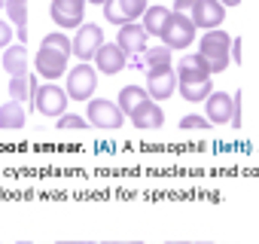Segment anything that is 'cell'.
<instances>
[{"label":"cell","instance_id":"cell-1","mask_svg":"<svg viewBox=\"0 0 259 244\" xmlns=\"http://www.w3.org/2000/svg\"><path fill=\"white\" fill-rule=\"evenodd\" d=\"M198 55L207 61L210 73H223L232 64V37L226 31H220V28L207 31L201 37V43H198Z\"/></svg>","mask_w":259,"mask_h":244},{"label":"cell","instance_id":"cell-22","mask_svg":"<svg viewBox=\"0 0 259 244\" xmlns=\"http://www.w3.org/2000/svg\"><path fill=\"white\" fill-rule=\"evenodd\" d=\"M7 13H10V22L16 25L19 43H25L28 40V0H7Z\"/></svg>","mask_w":259,"mask_h":244},{"label":"cell","instance_id":"cell-15","mask_svg":"<svg viewBox=\"0 0 259 244\" xmlns=\"http://www.w3.org/2000/svg\"><path fill=\"white\" fill-rule=\"evenodd\" d=\"M207 104V119L210 126H223V122H232V113H235V98L229 92H210V98L204 101Z\"/></svg>","mask_w":259,"mask_h":244},{"label":"cell","instance_id":"cell-12","mask_svg":"<svg viewBox=\"0 0 259 244\" xmlns=\"http://www.w3.org/2000/svg\"><path fill=\"white\" fill-rule=\"evenodd\" d=\"M177 79L180 83H204V79H210L213 73H210V67H207V61L198 55V52H192V55H183L180 61H177Z\"/></svg>","mask_w":259,"mask_h":244},{"label":"cell","instance_id":"cell-24","mask_svg":"<svg viewBox=\"0 0 259 244\" xmlns=\"http://www.w3.org/2000/svg\"><path fill=\"white\" fill-rule=\"evenodd\" d=\"M177 89H180V95H183L186 101H207L210 92H213L210 79H204V83H180V79H177Z\"/></svg>","mask_w":259,"mask_h":244},{"label":"cell","instance_id":"cell-13","mask_svg":"<svg viewBox=\"0 0 259 244\" xmlns=\"http://www.w3.org/2000/svg\"><path fill=\"white\" fill-rule=\"evenodd\" d=\"M147 92L150 98H171L177 92V73L171 67H162V70H147Z\"/></svg>","mask_w":259,"mask_h":244},{"label":"cell","instance_id":"cell-33","mask_svg":"<svg viewBox=\"0 0 259 244\" xmlns=\"http://www.w3.org/2000/svg\"><path fill=\"white\" fill-rule=\"evenodd\" d=\"M220 4H223V7H238L241 0H220Z\"/></svg>","mask_w":259,"mask_h":244},{"label":"cell","instance_id":"cell-26","mask_svg":"<svg viewBox=\"0 0 259 244\" xmlns=\"http://www.w3.org/2000/svg\"><path fill=\"white\" fill-rule=\"evenodd\" d=\"M55 126H58L61 132H64V129H70V132H79V129H85V126H89V119H85V116H76V113H61Z\"/></svg>","mask_w":259,"mask_h":244},{"label":"cell","instance_id":"cell-38","mask_svg":"<svg viewBox=\"0 0 259 244\" xmlns=\"http://www.w3.org/2000/svg\"><path fill=\"white\" fill-rule=\"evenodd\" d=\"M19 244H31V241H19Z\"/></svg>","mask_w":259,"mask_h":244},{"label":"cell","instance_id":"cell-35","mask_svg":"<svg viewBox=\"0 0 259 244\" xmlns=\"http://www.w3.org/2000/svg\"><path fill=\"white\" fill-rule=\"evenodd\" d=\"M61 244H82V241H61Z\"/></svg>","mask_w":259,"mask_h":244},{"label":"cell","instance_id":"cell-4","mask_svg":"<svg viewBox=\"0 0 259 244\" xmlns=\"http://www.w3.org/2000/svg\"><path fill=\"white\" fill-rule=\"evenodd\" d=\"M147 0H107L104 4V19L110 22V25H128V22H138V19H144V13H147Z\"/></svg>","mask_w":259,"mask_h":244},{"label":"cell","instance_id":"cell-10","mask_svg":"<svg viewBox=\"0 0 259 244\" xmlns=\"http://www.w3.org/2000/svg\"><path fill=\"white\" fill-rule=\"evenodd\" d=\"M67 58L70 55H64V52H55L49 46H40V52H37V73L46 76V79H58V76L67 73Z\"/></svg>","mask_w":259,"mask_h":244},{"label":"cell","instance_id":"cell-18","mask_svg":"<svg viewBox=\"0 0 259 244\" xmlns=\"http://www.w3.org/2000/svg\"><path fill=\"white\" fill-rule=\"evenodd\" d=\"M171 16H174V10H165V7H147V13H144L141 25L147 28V34H150V37H162V31L168 28Z\"/></svg>","mask_w":259,"mask_h":244},{"label":"cell","instance_id":"cell-32","mask_svg":"<svg viewBox=\"0 0 259 244\" xmlns=\"http://www.w3.org/2000/svg\"><path fill=\"white\" fill-rule=\"evenodd\" d=\"M104 244H144V241H104Z\"/></svg>","mask_w":259,"mask_h":244},{"label":"cell","instance_id":"cell-20","mask_svg":"<svg viewBox=\"0 0 259 244\" xmlns=\"http://www.w3.org/2000/svg\"><path fill=\"white\" fill-rule=\"evenodd\" d=\"M28 122V110L22 101H7L0 107V129H22Z\"/></svg>","mask_w":259,"mask_h":244},{"label":"cell","instance_id":"cell-37","mask_svg":"<svg viewBox=\"0 0 259 244\" xmlns=\"http://www.w3.org/2000/svg\"><path fill=\"white\" fill-rule=\"evenodd\" d=\"M0 7H7V0H0Z\"/></svg>","mask_w":259,"mask_h":244},{"label":"cell","instance_id":"cell-9","mask_svg":"<svg viewBox=\"0 0 259 244\" xmlns=\"http://www.w3.org/2000/svg\"><path fill=\"white\" fill-rule=\"evenodd\" d=\"M125 64H128V52H125L119 43H104V46L95 52V67H98V73L116 76L119 70H125Z\"/></svg>","mask_w":259,"mask_h":244},{"label":"cell","instance_id":"cell-11","mask_svg":"<svg viewBox=\"0 0 259 244\" xmlns=\"http://www.w3.org/2000/svg\"><path fill=\"white\" fill-rule=\"evenodd\" d=\"M223 19H226V7L220 4V0H198V4H195V13H192L195 28L213 31V28L223 25Z\"/></svg>","mask_w":259,"mask_h":244},{"label":"cell","instance_id":"cell-14","mask_svg":"<svg viewBox=\"0 0 259 244\" xmlns=\"http://www.w3.org/2000/svg\"><path fill=\"white\" fill-rule=\"evenodd\" d=\"M147 40H150V34H147V28L138 25V22L122 25V28H119V37H116V43H119L128 55H141V52L147 49Z\"/></svg>","mask_w":259,"mask_h":244},{"label":"cell","instance_id":"cell-34","mask_svg":"<svg viewBox=\"0 0 259 244\" xmlns=\"http://www.w3.org/2000/svg\"><path fill=\"white\" fill-rule=\"evenodd\" d=\"M85 4H101V7H104V4H107V0H85Z\"/></svg>","mask_w":259,"mask_h":244},{"label":"cell","instance_id":"cell-2","mask_svg":"<svg viewBox=\"0 0 259 244\" xmlns=\"http://www.w3.org/2000/svg\"><path fill=\"white\" fill-rule=\"evenodd\" d=\"M67 95L70 101H89L98 89V67H92L89 61H79L73 70H67Z\"/></svg>","mask_w":259,"mask_h":244},{"label":"cell","instance_id":"cell-5","mask_svg":"<svg viewBox=\"0 0 259 244\" xmlns=\"http://www.w3.org/2000/svg\"><path fill=\"white\" fill-rule=\"evenodd\" d=\"M195 31H198V28H195V22H192L189 16H177V13H174L159 40H162L168 49H186V46H192Z\"/></svg>","mask_w":259,"mask_h":244},{"label":"cell","instance_id":"cell-23","mask_svg":"<svg viewBox=\"0 0 259 244\" xmlns=\"http://www.w3.org/2000/svg\"><path fill=\"white\" fill-rule=\"evenodd\" d=\"M37 95V79L31 76V73H25V76H10V98L13 101H22L25 104V98H34Z\"/></svg>","mask_w":259,"mask_h":244},{"label":"cell","instance_id":"cell-30","mask_svg":"<svg viewBox=\"0 0 259 244\" xmlns=\"http://www.w3.org/2000/svg\"><path fill=\"white\" fill-rule=\"evenodd\" d=\"M232 126H241V92H235V113H232Z\"/></svg>","mask_w":259,"mask_h":244},{"label":"cell","instance_id":"cell-3","mask_svg":"<svg viewBox=\"0 0 259 244\" xmlns=\"http://www.w3.org/2000/svg\"><path fill=\"white\" fill-rule=\"evenodd\" d=\"M85 119H89V126H95V129H119L125 122V113H122L119 104H113L107 98H92Z\"/></svg>","mask_w":259,"mask_h":244},{"label":"cell","instance_id":"cell-28","mask_svg":"<svg viewBox=\"0 0 259 244\" xmlns=\"http://www.w3.org/2000/svg\"><path fill=\"white\" fill-rule=\"evenodd\" d=\"M195 4H198V0H174V7H171V10H174L177 16H189V19H192Z\"/></svg>","mask_w":259,"mask_h":244},{"label":"cell","instance_id":"cell-7","mask_svg":"<svg viewBox=\"0 0 259 244\" xmlns=\"http://www.w3.org/2000/svg\"><path fill=\"white\" fill-rule=\"evenodd\" d=\"M104 46V31H101V25H79L76 28V37H73V55L79 58V61H95V52Z\"/></svg>","mask_w":259,"mask_h":244},{"label":"cell","instance_id":"cell-25","mask_svg":"<svg viewBox=\"0 0 259 244\" xmlns=\"http://www.w3.org/2000/svg\"><path fill=\"white\" fill-rule=\"evenodd\" d=\"M40 46H49V49H55V52H64V55H73V40H70V37H67L64 31H52V34H46Z\"/></svg>","mask_w":259,"mask_h":244},{"label":"cell","instance_id":"cell-6","mask_svg":"<svg viewBox=\"0 0 259 244\" xmlns=\"http://www.w3.org/2000/svg\"><path fill=\"white\" fill-rule=\"evenodd\" d=\"M67 101H70V95H67V89H61V86H55V83H46V86H40L37 89V95H34V107L43 113V116H61V113H67L64 107H67Z\"/></svg>","mask_w":259,"mask_h":244},{"label":"cell","instance_id":"cell-29","mask_svg":"<svg viewBox=\"0 0 259 244\" xmlns=\"http://www.w3.org/2000/svg\"><path fill=\"white\" fill-rule=\"evenodd\" d=\"M10 43H13V28H10V22L0 19V49H7Z\"/></svg>","mask_w":259,"mask_h":244},{"label":"cell","instance_id":"cell-31","mask_svg":"<svg viewBox=\"0 0 259 244\" xmlns=\"http://www.w3.org/2000/svg\"><path fill=\"white\" fill-rule=\"evenodd\" d=\"M232 58H235V64H241V37H235V43H232Z\"/></svg>","mask_w":259,"mask_h":244},{"label":"cell","instance_id":"cell-19","mask_svg":"<svg viewBox=\"0 0 259 244\" xmlns=\"http://www.w3.org/2000/svg\"><path fill=\"white\" fill-rule=\"evenodd\" d=\"M147 101H150V92H147V89H141V86H125V89L119 92V101H116V104L122 107L125 116H132V113H135L138 107H144Z\"/></svg>","mask_w":259,"mask_h":244},{"label":"cell","instance_id":"cell-27","mask_svg":"<svg viewBox=\"0 0 259 244\" xmlns=\"http://www.w3.org/2000/svg\"><path fill=\"white\" fill-rule=\"evenodd\" d=\"M180 126H183V132H186V129H192V132H195V129H210V119H207V116H198V113H189V116L180 119Z\"/></svg>","mask_w":259,"mask_h":244},{"label":"cell","instance_id":"cell-16","mask_svg":"<svg viewBox=\"0 0 259 244\" xmlns=\"http://www.w3.org/2000/svg\"><path fill=\"white\" fill-rule=\"evenodd\" d=\"M132 122H135L138 129H159L162 122H165V113H162V107L150 98L144 107H138V110L132 113Z\"/></svg>","mask_w":259,"mask_h":244},{"label":"cell","instance_id":"cell-36","mask_svg":"<svg viewBox=\"0 0 259 244\" xmlns=\"http://www.w3.org/2000/svg\"><path fill=\"white\" fill-rule=\"evenodd\" d=\"M168 244H189V241H168Z\"/></svg>","mask_w":259,"mask_h":244},{"label":"cell","instance_id":"cell-17","mask_svg":"<svg viewBox=\"0 0 259 244\" xmlns=\"http://www.w3.org/2000/svg\"><path fill=\"white\" fill-rule=\"evenodd\" d=\"M4 70L7 73H13V76H25L28 73V49H25V43H19V46H7L4 49Z\"/></svg>","mask_w":259,"mask_h":244},{"label":"cell","instance_id":"cell-8","mask_svg":"<svg viewBox=\"0 0 259 244\" xmlns=\"http://www.w3.org/2000/svg\"><path fill=\"white\" fill-rule=\"evenodd\" d=\"M49 16L52 22L67 31V28H79L85 19V0H52V7H49Z\"/></svg>","mask_w":259,"mask_h":244},{"label":"cell","instance_id":"cell-21","mask_svg":"<svg viewBox=\"0 0 259 244\" xmlns=\"http://www.w3.org/2000/svg\"><path fill=\"white\" fill-rule=\"evenodd\" d=\"M171 49L165 46H159V49H144L141 55H135L132 58V64H147V70H162V67H171Z\"/></svg>","mask_w":259,"mask_h":244}]
</instances>
